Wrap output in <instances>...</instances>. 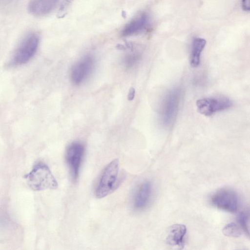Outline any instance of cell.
Listing matches in <instances>:
<instances>
[{"mask_svg":"<svg viewBox=\"0 0 250 250\" xmlns=\"http://www.w3.org/2000/svg\"></svg>","mask_w":250,"mask_h":250,"instance_id":"d6986e66","label":"cell"},{"mask_svg":"<svg viewBox=\"0 0 250 250\" xmlns=\"http://www.w3.org/2000/svg\"><path fill=\"white\" fill-rule=\"evenodd\" d=\"M206 44L204 39L197 38L192 42L190 56V65L193 67H197L200 62V56Z\"/></svg>","mask_w":250,"mask_h":250,"instance_id":"4fadbf2b","label":"cell"},{"mask_svg":"<svg viewBox=\"0 0 250 250\" xmlns=\"http://www.w3.org/2000/svg\"><path fill=\"white\" fill-rule=\"evenodd\" d=\"M250 0H242V8L245 11H249L250 9Z\"/></svg>","mask_w":250,"mask_h":250,"instance_id":"e0dca14e","label":"cell"},{"mask_svg":"<svg viewBox=\"0 0 250 250\" xmlns=\"http://www.w3.org/2000/svg\"><path fill=\"white\" fill-rule=\"evenodd\" d=\"M141 54L139 51L130 53L126 55L124 60V63L127 68H131L134 66L140 60Z\"/></svg>","mask_w":250,"mask_h":250,"instance_id":"2e32d148","label":"cell"},{"mask_svg":"<svg viewBox=\"0 0 250 250\" xmlns=\"http://www.w3.org/2000/svg\"><path fill=\"white\" fill-rule=\"evenodd\" d=\"M152 194V185L149 181L143 182L137 189L133 199V207L137 210L144 209L149 202Z\"/></svg>","mask_w":250,"mask_h":250,"instance_id":"30bf717a","label":"cell"},{"mask_svg":"<svg viewBox=\"0 0 250 250\" xmlns=\"http://www.w3.org/2000/svg\"><path fill=\"white\" fill-rule=\"evenodd\" d=\"M119 167V160L115 159L105 167L95 190L96 198H104L115 189L118 183Z\"/></svg>","mask_w":250,"mask_h":250,"instance_id":"3957f363","label":"cell"},{"mask_svg":"<svg viewBox=\"0 0 250 250\" xmlns=\"http://www.w3.org/2000/svg\"><path fill=\"white\" fill-rule=\"evenodd\" d=\"M24 178L29 187L34 191L54 189L58 187V183L49 167L43 163L36 164Z\"/></svg>","mask_w":250,"mask_h":250,"instance_id":"6da1fadb","label":"cell"},{"mask_svg":"<svg viewBox=\"0 0 250 250\" xmlns=\"http://www.w3.org/2000/svg\"><path fill=\"white\" fill-rule=\"evenodd\" d=\"M59 0H30L28 9L32 15L44 16L51 12L56 7Z\"/></svg>","mask_w":250,"mask_h":250,"instance_id":"7c38bea8","label":"cell"},{"mask_svg":"<svg viewBox=\"0 0 250 250\" xmlns=\"http://www.w3.org/2000/svg\"><path fill=\"white\" fill-rule=\"evenodd\" d=\"M210 203L221 210L235 212L238 208V197L236 192L229 188H221L211 196Z\"/></svg>","mask_w":250,"mask_h":250,"instance_id":"5b68a950","label":"cell"},{"mask_svg":"<svg viewBox=\"0 0 250 250\" xmlns=\"http://www.w3.org/2000/svg\"><path fill=\"white\" fill-rule=\"evenodd\" d=\"M249 212L248 210H243L240 212L238 216L237 221L239 226L248 237L250 235L249 230Z\"/></svg>","mask_w":250,"mask_h":250,"instance_id":"5bb4252c","label":"cell"},{"mask_svg":"<svg viewBox=\"0 0 250 250\" xmlns=\"http://www.w3.org/2000/svg\"><path fill=\"white\" fill-rule=\"evenodd\" d=\"M39 43V37L35 33H30L22 40L16 49L12 60L15 65L26 63L35 54Z\"/></svg>","mask_w":250,"mask_h":250,"instance_id":"277c9868","label":"cell"},{"mask_svg":"<svg viewBox=\"0 0 250 250\" xmlns=\"http://www.w3.org/2000/svg\"><path fill=\"white\" fill-rule=\"evenodd\" d=\"M181 91L175 87L167 91L164 95L159 111L161 124L169 126L174 123L177 116L180 101Z\"/></svg>","mask_w":250,"mask_h":250,"instance_id":"7a4b0ae2","label":"cell"},{"mask_svg":"<svg viewBox=\"0 0 250 250\" xmlns=\"http://www.w3.org/2000/svg\"><path fill=\"white\" fill-rule=\"evenodd\" d=\"M149 22L148 15L143 13L130 21L121 31L123 37H128L138 34L147 27Z\"/></svg>","mask_w":250,"mask_h":250,"instance_id":"9c48e42d","label":"cell"},{"mask_svg":"<svg viewBox=\"0 0 250 250\" xmlns=\"http://www.w3.org/2000/svg\"><path fill=\"white\" fill-rule=\"evenodd\" d=\"M222 231L227 236L238 237L242 235L243 231L238 224L230 223L224 227Z\"/></svg>","mask_w":250,"mask_h":250,"instance_id":"9a60e30c","label":"cell"},{"mask_svg":"<svg viewBox=\"0 0 250 250\" xmlns=\"http://www.w3.org/2000/svg\"><path fill=\"white\" fill-rule=\"evenodd\" d=\"M198 111L205 116L226 110L232 106V101L227 97L205 98L196 102Z\"/></svg>","mask_w":250,"mask_h":250,"instance_id":"52a82bcc","label":"cell"},{"mask_svg":"<svg viewBox=\"0 0 250 250\" xmlns=\"http://www.w3.org/2000/svg\"><path fill=\"white\" fill-rule=\"evenodd\" d=\"M94 66L95 60L93 56L87 55L83 57L71 68L70 78L72 83L75 85L83 83L91 74Z\"/></svg>","mask_w":250,"mask_h":250,"instance_id":"ba28073f","label":"cell"},{"mask_svg":"<svg viewBox=\"0 0 250 250\" xmlns=\"http://www.w3.org/2000/svg\"><path fill=\"white\" fill-rule=\"evenodd\" d=\"M187 233L186 226L183 224H176L171 226L167 230V243L172 246L183 249L185 244V236Z\"/></svg>","mask_w":250,"mask_h":250,"instance_id":"8fae6325","label":"cell"},{"mask_svg":"<svg viewBox=\"0 0 250 250\" xmlns=\"http://www.w3.org/2000/svg\"><path fill=\"white\" fill-rule=\"evenodd\" d=\"M85 152L83 144L79 141L71 143L66 149L65 158L72 179L76 181L79 175L80 169Z\"/></svg>","mask_w":250,"mask_h":250,"instance_id":"8992f818","label":"cell"},{"mask_svg":"<svg viewBox=\"0 0 250 250\" xmlns=\"http://www.w3.org/2000/svg\"><path fill=\"white\" fill-rule=\"evenodd\" d=\"M135 90L134 88L131 87L130 88L128 94V100H132L135 97Z\"/></svg>","mask_w":250,"mask_h":250,"instance_id":"ac0fdd59","label":"cell"}]
</instances>
